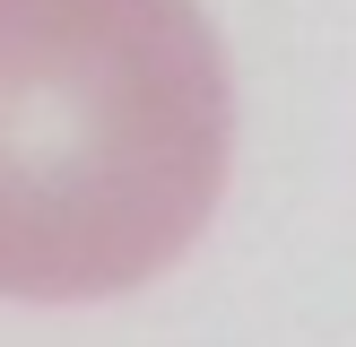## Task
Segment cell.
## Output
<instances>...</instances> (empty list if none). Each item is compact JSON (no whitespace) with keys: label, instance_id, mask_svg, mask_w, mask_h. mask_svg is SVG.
Returning <instances> with one entry per match:
<instances>
[{"label":"cell","instance_id":"obj_1","mask_svg":"<svg viewBox=\"0 0 356 347\" xmlns=\"http://www.w3.org/2000/svg\"><path fill=\"white\" fill-rule=\"evenodd\" d=\"M235 87L200 0H0V295L96 304L191 252Z\"/></svg>","mask_w":356,"mask_h":347}]
</instances>
